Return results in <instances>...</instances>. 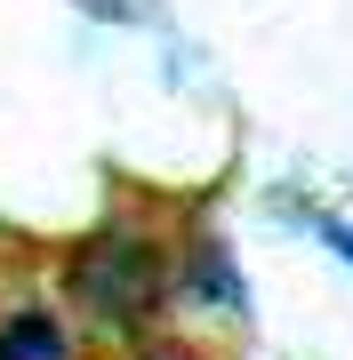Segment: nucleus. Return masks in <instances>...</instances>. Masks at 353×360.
Instances as JSON below:
<instances>
[{"label":"nucleus","instance_id":"4","mask_svg":"<svg viewBox=\"0 0 353 360\" xmlns=\"http://www.w3.org/2000/svg\"><path fill=\"white\" fill-rule=\"evenodd\" d=\"M297 224H305V232H314V240L329 248V257H337V264L353 272V224L337 217V208H321V200H305V217H297Z\"/></svg>","mask_w":353,"mask_h":360},{"label":"nucleus","instance_id":"2","mask_svg":"<svg viewBox=\"0 0 353 360\" xmlns=\"http://www.w3.org/2000/svg\"><path fill=\"white\" fill-rule=\"evenodd\" d=\"M177 304L217 312V321H249V272H241L233 248H225V232L193 224L177 240Z\"/></svg>","mask_w":353,"mask_h":360},{"label":"nucleus","instance_id":"3","mask_svg":"<svg viewBox=\"0 0 353 360\" xmlns=\"http://www.w3.org/2000/svg\"><path fill=\"white\" fill-rule=\"evenodd\" d=\"M0 360H80V328L65 304L25 296V304H0Z\"/></svg>","mask_w":353,"mask_h":360},{"label":"nucleus","instance_id":"1","mask_svg":"<svg viewBox=\"0 0 353 360\" xmlns=\"http://www.w3.org/2000/svg\"><path fill=\"white\" fill-rule=\"evenodd\" d=\"M56 296H65L73 328L97 345H144L177 312V240L153 232L144 217L113 208L80 240L56 248Z\"/></svg>","mask_w":353,"mask_h":360},{"label":"nucleus","instance_id":"5","mask_svg":"<svg viewBox=\"0 0 353 360\" xmlns=\"http://www.w3.org/2000/svg\"><path fill=\"white\" fill-rule=\"evenodd\" d=\"M120 360H209L201 345H169V336H144V345H129Z\"/></svg>","mask_w":353,"mask_h":360}]
</instances>
